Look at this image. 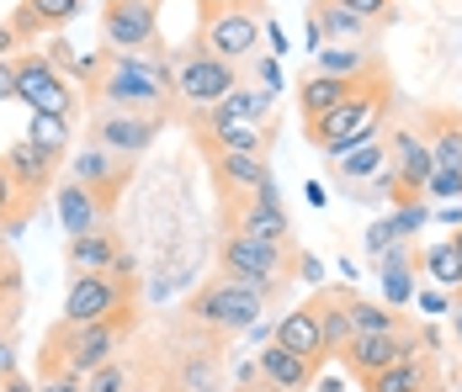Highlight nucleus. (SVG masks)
Listing matches in <instances>:
<instances>
[{"label": "nucleus", "instance_id": "nucleus-12", "mask_svg": "<svg viewBox=\"0 0 462 392\" xmlns=\"http://www.w3.org/2000/svg\"><path fill=\"white\" fill-rule=\"evenodd\" d=\"M377 86H388V75H383V69L356 75V80L309 69V75L298 80V112H303V123H314V117H324V112H335V106H346V101H356V96H367V90H377Z\"/></svg>", "mask_w": 462, "mask_h": 392}, {"label": "nucleus", "instance_id": "nucleus-7", "mask_svg": "<svg viewBox=\"0 0 462 392\" xmlns=\"http://www.w3.org/2000/svg\"><path fill=\"white\" fill-rule=\"evenodd\" d=\"M134 260H123L106 276H69V292H64V324H106L117 313H134Z\"/></svg>", "mask_w": 462, "mask_h": 392}, {"label": "nucleus", "instance_id": "nucleus-20", "mask_svg": "<svg viewBox=\"0 0 462 392\" xmlns=\"http://www.w3.org/2000/svg\"><path fill=\"white\" fill-rule=\"evenodd\" d=\"M272 345L292 350V355H303V360H324V334H319V313H314V303L287 307V313L277 318V329H272Z\"/></svg>", "mask_w": 462, "mask_h": 392}, {"label": "nucleus", "instance_id": "nucleus-9", "mask_svg": "<svg viewBox=\"0 0 462 392\" xmlns=\"http://www.w3.org/2000/svg\"><path fill=\"white\" fill-rule=\"evenodd\" d=\"M11 80H16V101H27L32 112H53V117H69V112H75V90H69V80L53 69L48 53H22V59H11Z\"/></svg>", "mask_w": 462, "mask_h": 392}, {"label": "nucleus", "instance_id": "nucleus-2", "mask_svg": "<svg viewBox=\"0 0 462 392\" xmlns=\"http://www.w3.org/2000/svg\"><path fill=\"white\" fill-rule=\"evenodd\" d=\"M134 324H139V313H117L106 324H64L59 318V329L48 334V350H43V382L48 377H64V371L69 377L101 371L106 360H117V350L134 334Z\"/></svg>", "mask_w": 462, "mask_h": 392}, {"label": "nucleus", "instance_id": "nucleus-16", "mask_svg": "<svg viewBox=\"0 0 462 392\" xmlns=\"http://www.w3.org/2000/svg\"><path fill=\"white\" fill-rule=\"evenodd\" d=\"M197 138H202V154H250V160H266V143L272 128L261 123H234V117H197Z\"/></svg>", "mask_w": 462, "mask_h": 392}, {"label": "nucleus", "instance_id": "nucleus-56", "mask_svg": "<svg viewBox=\"0 0 462 392\" xmlns=\"http://www.w3.org/2000/svg\"><path fill=\"white\" fill-rule=\"evenodd\" d=\"M430 392H436V387H430Z\"/></svg>", "mask_w": 462, "mask_h": 392}, {"label": "nucleus", "instance_id": "nucleus-47", "mask_svg": "<svg viewBox=\"0 0 462 392\" xmlns=\"http://www.w3.org/2000/svg\"><path fill=\"white\" fill-rule=\"evenodd\" d=\"M298 276H303V281H324V265L314 260V255H298Z\"/></svg>", "mask_w": 462, "mask_h": 392}, {"label": "nucleus", "instance_id": "nucleus-1", "mask_svg": "<svg viewBox=\"0 0 462 392\" xmlns=\"http://www.w3.org/2000/svg\"><path fill=\"white\" fill-rule=\"evenodd\" d=\"M91 106L112 112H149V117H171L176 112V64L160 59V48L149 53H106L96 86L86 90Z\"/></svg>", "mask_w": 462, "mask_h": 392}, {"label": "nucleus", "instance_id": "nucleus-17", "mask_svg": "<svg viewBox=\"0 0 462 392\" xmlns=\"http://www.w3.org/2000/svg\"><path fill=\"white\" fill-rule=\"evenodd\" d=\"M234 233H250V239H266V244H292V223H287V213H282L277 186H272V180H266L255 196H245Z\"/></svg>", "mask_w": 462, "mask_h": 392}, {"label": "nucleus", "instance_id": "nucleus-13", "mask_svg": "<svg viewBox=\"0 0 462 392\" xmlns=\"http://www.w3.org/2000/svg\"><path fill=\"white\" fill-rule=\"evenodd\" d=\"M202 48L208 53H218V59H229V64H250L255 59V48H261V16L255 11H213V16H202Z\"/></svg>", "mask_w": 462, "mask_h": 392}, {"label": "nucleus", "instance_id": "nucleus-37", "mask_svg": "<svg viewBox=\"0 0 462 392\" xmlns=\"http://www.w3.org/2000/svg\"><path fill=\"white\" fill-rule=\"evenodd\" d=\"M425 270H430L441 287H462V255L452 250V239H441V244L425 250Z\"/></svg>", "mask_w": 462, "mask_h": 392}, {"label": "nucleus", "instance_id": "nucleus-49", "mask_svg": "<svg viewBox=\"0 0 462 392\" xmlns=\"http://www.w3.org/2000/svg\"><path fill=\"white\" fill-rule=\"evenodd\" d=\"M420 313H447V297H436V292H425V297H420Z\"/></svg>", "mask_w": 462, "mask_h": 392}, {"label": "nucleus", "instance_id": "nucleus-8", "mask_svg": "<svg viewBox=\"0 0 462 392\" xmlns=\"http://www.w3.org/2000/svg\"><path fill=\"white\" fill-rule=\"evenodd\" d=\"M101 38L112 53L160 48V5L154 0H106L101 5Z\"/></svg>", "mask_w": 462, "mask_h": 392}, {"label": "nucleus", "instance_id": "nucleus-42", "mask_svg": "<svg viewBox=\"0 0 462 392\" xmlns=\"http://www.w3.org/2000/svg\"><path fill=\"white\" fill-rule=\"evenodd\" d=\"M393 239H399V233H393V223H372V228H367V250H372V255H377V250H393Z\"/></svg>", "mask_w": 462, "mask_h": 392}, {"label": "nucleus", "instance_id": "nucleus-10", "mask_svg": "<svg viewBox=\"0 0 462 392\" xmlns=\"http://www.w3.org/2000/svg\"><path fill=\"white\" fill-rule=\"evenodd\" d=\"M165 117H149V112H112V106H91V123H86V143H101L123 160H139L149 154V143L160 138Z\"/></svg>", "mask_w": 462, "mask_h": 392}, {"label": "nucleus", "instance_id": "nucleus-45", "mask_svg": "<svg viewBox=\"0 0 462 392\" xmlns=\"http://www.w3.org/2000/svg\"><path fill=\"white\" fill-rule=\"evenodd\" d=\"M197 5H202V11L213 16V11H239V5H245V11H255L261 0H197Z\"/></svg>", "mask_w": 462, "mask_h": 392}, {"label": "nucleus", "instance_id": "nucleus-53", "mask_svg": "<svg viewBox=\"0 0 462 392\" xmlns=\"http://www.w3.org/2000/svg\"><path fill=\"white\" fill-rule=\"evenodd\" d=\"M457 392H462V371H457Z\"/></svg>", "mask_w": 462, "mask_h": 392}, {"label": "nucleus", "instance_id": "nucleus-40", "mask_svg": "<svg viewBox=\"0 0 462 392\" xmlns=\"http://www.w3.org/2000/svg\"><path fill=\"white\" fill-rule=\"evenodd\" d=\"M430 196H441V202H452L462 196V175H447V170H430V186H425Z\"/></svg>", "mask_w": 462, "mask_h": 392}, {"label": "nucleus", "instance_id": "nucleus-52", "mask_svg": "<svg viewBox=\"0 0 462 392\" xmlns=\"http://www.w3.org/2000/svg\"><path fill=\"white\" fill-rule=\"evenodd\" d=\"M239 392H277V387H266V382H261V387H239Z\"/></svg>", "mask_w": 462, "mask_h": 392}, {"label": "nucleus", "instance_id": "nucleus-39", "mask_svg": "<svg viewBox=\"0 0 462 392\" xmlns=\"http://www.w3.org/2000/svg\"><path fill=\"white\" fill-rule=\"evenodd\" d=\"M415 228H425V202H399V218H393V233L410 239Z\"/></svg>", "mask_w": 462, "mask_h": 392}, {"label": "nucleus", "instance_id": "nucleus-3", "mask_svg": "<svg viewBox=\"0 0 462 392\" xmlns=\"http://www.w3.org/2000/svg\"><path fill=\"white\" fill-rule=\"evenodd\" d=\"M383 117H388V86H377V90H367V96H356V101H346V106L314 117V123H303V132H309V143H314L319 154L340 160V154L362 149L372 138H383Z\"/></svg>", "mask_w": 462, "mask_h": 392}, {"label": "nucleus", "instance_id": "nucleus-18", "mask_svg": "<svg viewBox=\"0 0 462 392\" xmlns=\"http://www.w3.org/2000/svg\"><path fill=\"white\" fill-rule=\"evenodd\" d=\"M0 165L11 170V180H16V186L32 196V202H43L48 180L59 175V165H64V160H53V154H48V149H38L32 138H16V143L0 154Z\"/></svg>", "mask_w": 462, "mask_h": 392}, {"label": "nucleus", "instance_id": "nucleus-36", "mask_svg": "<svg viewBox=\"0 0 462 392\" xmlns=\"http://www.w3.org/2000/svg\"><path fill=\"white\" fill-rule=\"evenodd\" d=\"M32 207H38V202H32V196L11 180V170L0 165V223H5V228H22V218H27Z\"/></svg>", "mask_w": 462, "mask_h": 392}, {"label": "nucleus", "instance_id": "nucleus-51", "mask_svg": "<svg viewBox=\"0 0 462 392\" xmlns=\"http://www.w3.org/2000/svg\"><path fill=\"white\" fill-rule=\"evenodd\" d=\"M452 334H457V340H462V313H457V318H452Z\"/></svg>", "mask_w": 462, "mask_h": 392}, {"label": "nucleus", "instance_id": "nucleus-50", "mask_svg": "<svg viewBox=\"0 0 462 392\" xmlns=\"http://www.w3.org/2000/svg\"><path fill=\"white\" fill-rule=\"evenodd\" d=\"M452 250H457V255H462V228H457V233H452Z\"/></svg>", "mask_w": 462, "mask_h": 392}, {"label": "nucleus", "instance_id": "nucleus-46", "mask_svg": "<svg viewBox=\"0 0 462 392\" xmlns=\"http://www.w3.org/2000/svg\"><path fill=\"white\" fill-rule=\"evenodd\" d=\"M16 43H22V38H16V27H11V22H0V64L16 53Z\"/></svg>", "mask_w": 462, "mask_h": 392}, {"label": "nucleus", "instance_id": "nucleus-29", "mask_svg": "<svg viewBox=\"0 0 462 392\" xmlns=\"http://www.w3.org/2000/svg\"><path fill=\"white\" fill-rule=\"evenodd\" d=\"M314 69H319V75H346V80H356V75H372V69H383V64H377L362 43H351V48L324 43L319 53H314Z\"/></svg>", "mask_w": 462, "mask_h": 392}, {"label": "nucleus", "instance_id": "nucleus-21", "mask_svg": "<svg viewBox=\"0 0 462 392\" xmlns=\"http://www.w3.org/2000/svg\"><path fill=\"white\" fill-rule=\"evenodd\" d=\"M255 366H261V382L277 392H303L314 382V371H319V360H303V355H292L282 345H266L255 355Z\"/></svg>", "mask_w": 462, "mask_h": 392}, {"label": "nucleus", "instance_id": "nucleus-31", "mask_svg": "<svg viewBox=\"0 0 462 392\" xmlns=\"http://www.w3.org/2000/svg\"><path fill=\"white\" fill-rule=\"evenodd\" d=\"M383 303L388 307H404L415 297V265H410V250H388L383 255Z\"/></svg>", "mask_w": 462, "mask_h": 392}, {"label": "nucleus", "instance_id": "nucleus-22", "mask_svg": "<svg viewBox=\"0 0 462 392\" xmlns=\"http://www.w3.org/2000/svg\"><path fill=\"white\" fill-rule=\"evenodd\" d=\"M213 160V180H218V191H224V202L229 196H255L272 170H266V160H250V154H208Z\"/></svg>", "mask_w": 462, "mask_h": 392}, {"label": "nucleus", "instance_id": "nucleus-43", "mask_svg": "<svg viewBox=\"0 0 462 392\" xmlns=\"http://www.w3.org/2000/svg\"><path fill=\"white\" fill-rule=\"evenodd\" d=\"M38 392H86V377H48V382H38Z\"/></svg>", "mask_w": 462, "mask_h": 392}, {"label": "nucleus", "instance_id": "nucleus-38", "mask_svg": "<svg viewBox=\"0 0 462 392\" xmlns=\"http://www.w3.org/2000/svg\"><path fill=\"white\" fill-rule=\"evenodd\" d=\"M86 392H128V366L123 360H106L101 371L86 377Z\"/></svg>", "mask_w": 462, "mask_h": 392}, {"label": "nucleus", "instance_id": "nucleus-4", "mask_svg": "<svg viewBox=\"0 0 462 392\" xmlns=\"http://www.w3.org/2000/svg\"><path fill=\"white\" fill-rule=\"evenodd\" d=\"M218 276H229L239 287H250L255 297H277L292 276V244H266L250 233H229L218 244Z\"/></svg>", "mask_w": 462, "mask_h": 392}, {"label": "nucleus", "instance_id": "nucleus-27", "mask_svg": "<svg viewBox=\"0 0 462 392\" xmlns=\"http://www.w3.org/2000/svg\"><path fill=\"white\" fill-rule=\"evenodd\" d=\"M272 112H277V90H255V86H239L234 96H224L218 106H213V117H234V123H272Z\"/></svg>", "mask_w": 462, "mask_h": 392}, {"label": "nucleus", "instance_id": "nucleus-33", "mask_svg": "<svg viewBox=\"0 0 462 392\" xmlns=\"http://www.w3.org/2000/svg\"><path fill=\"white\" fill-rule=\"evenodd\" d=\"M314 27H319V43H335V38H362V32H367V22H362L356 11L335 5V0H319V5H314Z\"/></svg>", "mask_w": 462, "mask_h": 392}, {"label": "nucleus", "instance_id": "nucleus-23", "mask_svg": "<svg viewBox=\"0 0 462 392\" xmlns=\"http://www.w3.org/2000/svg\"><path fill=\"white\" fill-rule=\"evenodd\" d=\"M123 260H128V255L117 250L112 228H96V233L69 239V270H75V276H106V270H117Z\"/></svg>", "mask_w": 462, "mask_h": 392}, {"label": "nucleus", "instance_id": "nucleus-54", "mask_svg": "<svg viewBox=\"0 0 462 392\" xmlns=\"http://www.w3.org/2000/svg\"><path fill=\"white\" fill-rule=\"evenodd\" d=\"M0 350H5V340H0Z\"/></svg>", "mask_w": 462, "mask_h": 392}, {"label": "nucleus", "instance_id": "nucleus-34", "mask_svg": "<svg viewBox=\"0 0 462 392\" xmlns=\"http://www.w3.org/2000/svg\"><path fill=\"white\" fill-rule=\"evenodd\" d=\"M335 175H340V180H356V175H388V138H372V143H362V149L340 154Z\"/></svg>", "mask_w": 462, "mask_h": 392}, {"label": "nucleus", "instance_id": "nucleus-55", "mask_svg": "<svg viewBox=\"0 0 462 392\" xmlns=\"http://www.w3.org/2000/svg\"><path fill=\"white\" fill-rule=\"evenodd\" d=\"M154 5H160V0H154Z\"/></svg>", "mask_w": 462, "mask_h": 392}, {"label": "nucleus", "instance_id": "nucleus-11", "mask_svg": "<svg viewBox=\"0 0 462 392\" xmlns=\"http://www.w3.org/2000/svg\"><path fill=\"white\" fill-rule=\"evenodd\" d=\"M134 165H139V160H123V154H112V149H101V143H80V154H69V175L106 207V218H112V207H117V196H123V186L134 180Z\"/></svg>", "mask_w": 462, "mask_h": 392}, {"label": "nucleus", "instance_id": "nucleus-35", "mask_svg": "<svg viewBox=\"0 0 462 392\" xmlns=\"http://www.w3.org/2000/svg\"><path fill=\"white\" fill-rule=\"evenodd\" d=\"M27 138L38 143V149H48L53 160H64L69 154V117H53V112H32V123H27Z\"/></svg>", "mask_w": 462, "mask_h": 392}, {"label": "nucleus", "instance_id": "nucleus-28", "mask_svg": "<svg viewBox=\"0 0 462 392\" xmlns=\"http://www.w3.org/2000/svg\"><path fill=\"white\" fill-rule=\"evenodd\" d=\"M430 160H436V170L462 175V117H452V112L430 117Z\"/></svg>", "mask_w": 462, "mask_h": 392}, {"label": "nucleus", "instance_id": "nucleus-41", "mask_svg": "<svg viewBox=\"0 0 462 392\" xmlns=\"http://www.w3.org/2000/svg\"><path fill=\"white\" fill-rule=\"evenodd\" d=\"M335 5H346V11H356L362 22H377V16H383V11H388L393 0H335Z\"/></svg>", "mask_w": 462, "mask_h": 392}, {"label": "nucleus", "instance_id": "nucleus-14", "mask_svg": "<svg viewBox=\"0 0 462 392\" xmlns=\"http://www.w3.org/2000/svg\"><path fill=\"white\" fill-rule=\"evenodd\" d=\"M388 170H393V202H420V191L430 186V170H436L430 143L410 128L388 132Z\"/></svg>", "mask_w": 462, "mask_h": 392}, {"label": "nucleus", "instance_id": "nucleus-24", "mask_svg": "<svg viewBox=\"0 0 462 392\" xmlns=\"http://www.w3.org/2000/svg\"><path fill=\"white\" fill-rule=\"evenodd\" d=\"M176 392H224V360H218L213 340L191 345L176 360Z\"/></svg>", "mask_w": 462, "mask_h": 392}, {"label": "nucleus", "instance_id": "nucleus-6", "mask_svg": "<svg viewBox=\"0 0 462 392\" xmlns=\"http://www.w3.org/2000/svg\"><path fill=\"white\" fill-rule=\"evenodd\" d=\"M261 307H266V297H255L250 287H239L229 276H213V281L191 297L186 318H191L197 329H208V334H245V329L261 324Z\"/></svg>", "mask_w": 462, "mask_h": 392}, {"label": "nucleus", "instance_id": "nucleus-44", "mask_svg": "<svg viewBox=\"0 0 462 392\" xmlns=\"http://www.w3.org/2000/svg\"><path fill=\"white\" fill-rule=\"evenodd\" d=\"M0 392H38V387H32L16 366H0Z\"/></svg>", "mask_w": 462, "mask_h": 392}, {"label": "nucleus", "instance_id": "nucleus-5", "mask_svg": "<svg viewBox=\"0 0 462 392\" xmlns=\"http://www.w3.org/2000/svg\"><path fill=\"white\" fill-rule=\"evenodd\" d=\"M171 64H176V101H181L191 117H208L224 96L239 90V64L218 59V53H208L202 43L186 48V53H176Z\"/></svg>", "mask_w": 462, "mask_h": 392}, {"label": "nucleus", "instance_id": "nucleus-15", "mask_svg": "<svg viewBox=\"0 0 462 392\" xmlns=\"http://www.w3.org/2000/svg\"><path fill=\"white\" fill-rule=\"evenodd\" d=\"M420 334L415 329H399V334H356L351 345H346V366L367 382V377H377V371H388V366H399V360H420Z\"/></svg>", "mask_w": 462, "mask_h": 392}, {"label": "nucleus", "instance_id": "nucleus-30", "mask_svg": "<svg viewBox=\"0 0 462 392\" xmlns=\"http://www.w3.org/2000/svg\"><path fill=\"white\" fill-rule=\"evenodd\" d=\"M430 360L420 355V360H399V366H388V371H377L367 377V392H430Z\"/></svg>", "mask_w": 462, "mask_h": 392}, {"label": "nucleus", "instance_id": "nucleus-19", "mask_svg": "<svg viewBox=\"0 0 462 392\" xmlns=\"http://www.w3.org/2000/svg\"><path fill=\"white\" fill-rule=\"evenodd\" d=\"M80 16V0H22L5 22L16 27V38L22 43H38L43 32H59V27H69Z\"/></svg>", "mask_w": 462, "mask_h": 392}, {"label": "nucleus", "instance_id": "nucleus-26", "mask_svg": "<svg viewBox=\"0 0 462 392\" xmlns=\"http://www.w3.org/2000/svg\"><path fill=\"white\" fill-rule=\"evenodd\" d=\"M314 313H319L324 355H346V345H351V292H324Z\"/></svg>", "mask_w": 462, "mask_h": 392}, {"label": "nucleus", "instance_id": "nucleus-48", "mask_svg": "<svg viewBox=\"0 0 462 392\" xmlns=\"http://www.w3.org/2000/svg\"><path fill=\"white\" fill-rule=\"evenodd\" d=\"M0 101H16V80H11V59L0 64Z\"/></svg>", "mask_w": 462, "mask_h": 392}, {"label": "nucleus", "instance_id": "nucleus-32", "mask_svg": "<svg viewBox=\"0 0 462 392\" xmlns=\"http://www.w3.org/2000/svg\"><path fill=\"white\" fill-rule=\"evenodd\" d=\"M399 329H410L399 307H388V303H362V297H351V340H356V334H399Z\"/></svg>", "mask_w": 462, "mask_h": 392}, {"label": "nucleus", "instance_id": "nucleus-25", "mask_svg": "<svg viewBox=\"0 0 462 392\" xmlns=\"http://www.w3.org/2000/svg\"><path fill=\"white\" fill-rule=\"evenodd\" d=\"M59 223L69 228V239H80V233L106 228V207L96 202L80 180H64V186H59Z\"/></svg>", "mask_w": 462, "mask_h": 392}]
</instances>
